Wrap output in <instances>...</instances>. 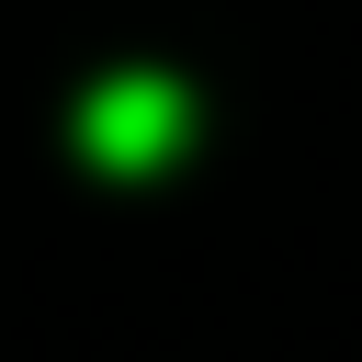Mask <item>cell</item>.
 <instances>
[{
  "instance_id": "1",
  "label": "cell",
  "mask_w": 362,
  "mask_h": 362,
  "mask_svg": "<svg viewBox=\"0 0 362 362\" xmlns=\"http://www.w3.org/2000/svg\"><path fill=\"white\" fill-rule=\"evenodd\" d=\"M181 147H192V90H181V79H158V68L90 79V102H79V158H90V170L147 181V170H170Z\"/></svg>"
}]
</instances>
